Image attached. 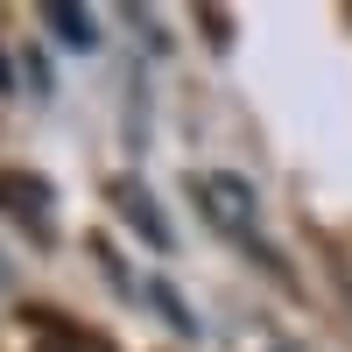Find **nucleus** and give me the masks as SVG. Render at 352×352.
Here are the masks:
<instances>
[{
  "instance_id": "nucleus-1",
  "label": "nucleus",
  "mask_w": 352,
  "mask_h": 352,
  "mask_svg": "<svg viewBox=\"0 0 352 352\" xmlns=\"http://www.w3.org/2000/svg\"><path fill=\"white\" fill-rule=\"evenodd\" d=\"M197 212L212 219L226 240H247V247H261L254 240V184L247 176H232V169H212V176H197Z\"/></svg>"
},
{
  "instance_id": "nucleus-2",
  "label": "nucleus",
  "mask_w": 352,
  "mask_h": 352,
  "mask_svg": "<svg viewBox=\"0 0 352 352\" xmlns=\"http://www.w3.org/2000/svg\"><path fill=\"white\" fill-rule=\"evenodd\" d=\"M113 212H120L127 226H141V240H148V247H162V254H169V219L155 212L148 184H134V176H120V184H113Z\"/></svg>"
},
{
  "instance_id": "nucleus-3",
  "label": "nucleus",
  "mask_w": 352,
  "mask_h": 352,
  "mask_svg": "<svg viewBox=\"0 0 352 352\" xmlns=\"http://www.w3.org/2000/svg\"><path fill=\"white\" fill-rule=\"evenodd\" d=\"M0 212L28 219V226H36V240H50V197H43L36 176H0Z\"/></svg>"
},
{
  "instance_id": "nucleus-5",
  "label": "nucleus",
  "mask_w": 352,
  "mask_h": 352,
  "mask_svg": "<svg viewBox=\"0 0 352 352\" xmlns=\"http://www.w3.org/2000/svg\"><path fill=\"white\" fill-rule=\"evenodd\" d=\"M0 85H8V64H0Z\"/></svg>"
},
{
  "instance_id": "nucleus-4",
  "label": "nucleus",
  "mask_w": 352,
  "mask_h": 352,
  "mask_svg": "<svg viewBox=\"0 0 352 352\" xmlns=\"http://www.w3.org/2000/svg\"><path fill=\"white\" fill-rule=\"evenodd\" d=\"M43 21L56 28V43H71V50H92L99 43V28H92V8H71V0H50Z\"/></svg>"
}]
</instances>
